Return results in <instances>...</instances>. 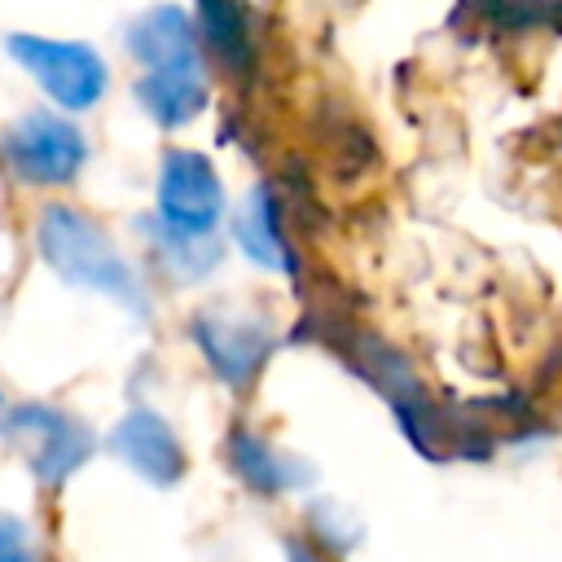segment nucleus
I'll list each match as a JSON object with an SVG mask.
<instances>
[{"label": "nucleus", "mask_w": 562, "mask_h": 562, "mask_svg": "<svg viewBox=\"0 0 562 562\" xmlns=\"http://www.w3.org/2000/svg\"><path fill=\"white\" fill-rule=\"evenodd\" d=\"M35 241H40V255L44 263L66 281V285H79V290H97L114 303H123L132 316H149V299H145V285L136 277V268L123 259V250L105 237V228L97 220H88L83 211L75 206H44L40 215V228H35Z\"/></svg>", "instance_id": "nucleus-1"}, {"label": "nucleus", "mask_w": 562, "mask_h": 562, "mask_svg": "<svg viewBox=\"0 0 562 562\" xmlns=\"http://www.w3.org/2000/svg\"><path fill=\"white\" fill-rule=\"evenodd\" d=\"M198 9H202V35H206L211 53H215L228 70H246V66H250L246 4H241V0H198Z\"/></svg>", "instance_id": "nucleus-12"}, {"label": "nucleus", "mask_w": 562, "mask_h": 562, "mask_svg": "<svg viewBox=\"0 0 562 562\" xmlns=\"http://www.w3.org/2000/svg\"><path fill=\"white\" fill-rule=\"evenodd\" d=\"M228 461L237 470V479L259 492V496H281V492H294V487H307L316 479V470L303 461V457H290L281 448H272L263 435L255 430H233L228 439Z\"/></svg>", "instance_id": "nucleus-9"}, {"label": "nucleus", "mask_w": 562, "mask_h": 562, "mask_svg": "<svg viewBox=\"0 0 562 562\" xmlns=\"http://www.w3.org/2000/svg\"><path fill=\"white\" fill-rule=\"evenodd\" d=\"M127 53L145 61L149 70L167 66H202L198 57V31L176 4H154L127 26Z\"/></svg>", "instance_id": "nucleus-8"}, {"label": "nucleus", "mask_w": 562, "mask_h": 562, "mask_svg": "<svg viewBox=\"0 0 562 562\" xmlns=\"http://www.w3.org/2000/svg\"><path fill=\"white\" fill-rule=\"evenodd\" d=\"M0 154L9 171L26 184H70L88 158V140L70 119L31 110L4 132Z\"/></svg>", "instance_id": "nucleus-5"}, {"label": "nucleus", "mask_w": 562, "mask_h": 562, "mask_svg": "<svg viewBox=\"0 0 562 562\" xmlns=\"http://www.w3.org/2000/svg\"><path fill=\"white\" fill-rule=\"evenodd\" d=\"M285 553H290V562H321V553L307 549V544H299V540H285Z\"/></svg>", "instance_id": "nucleus-15"}, {"label": "nucleus", "mask_w": 562, "mask_h": 562, "mask_svg": "<svg viewBox=\"0 0 562 562\" xmlns=\"http://www.w3.org/2000/svg\"><path fill=\"white\" fill-rule=\"evenodd\" d=\"M136 101L140 110L162 123V127H184L189 119H198L206 110V79L202 66H167V70H149L145 79H136Z\"/></svg>", "instance_id": "nucleus-11"}, {"label": "nucleus", "mask_w": 562, "mask_h": 562, "mask_svg": "<svg viewBox=\"0 0 562 562\" xmlns=\"http://www.w3.org/2000/svg\"><path fill=\"white\" fill-rule=\"evenodd\" d=\"M105 443L127 470H136L154 487H171L184 474V448H180L176 430L167 426V417H158L154 408H132L105 435Z\"/></svg>", "instance_id": "nucleus-7"}, {"label": "nucleus", "mask_w": 562, "mask_h": 562, "mask_svg": "<svg viewBox=\"0 0 562 562\" xmlns=\"http://www.w3.org/2000/svg\"><path fill=\"white\" fill-rule=\"evenodd\" d=\"M193 342H198L202 360L215 369L220 382H228L233 391H246L277 338H272V325L255 307L211 303L193 316Z\"/></svg>", "instance_id": "nucleus-4"}, {"label": "nucleus", "mask_w": 562, "mask_h": 562, "mask_svg": "<svg viewBox=\"0 0 562 562\" xmlns=\"http://www.w3.org/2000/svg\"><path fill=\"white\" fill-rule=\"evenodd\" d=\"M0 435L22 448L31 474L44 487H61L97 448L92 426H83L79 417L61 413L53 404H18V408H9L4 422H0Z\"/></svg>", "instance_id": "nucleus-2"}, {"label": "nucleus", "mask_w": 562, "mask_h": 562, "mask_svg": "<svg viewBox=\"0 0 562 562\" xmlns=\"http://www.w3.org/2000/svg\"><path fill=\"white\" fill-rule=\"evenodd\" d=\"M224 215V184L206 154L171 149L158 171V224L206 237Z\"/></svg>", "instance_id": "nucleus-6"}, {"label": "nucleus", "mask_w": 562, "mask_h": 562, "mask_svg": "<svg viewBox=\"0 0 562 562\" xmlns=\"http://www.w3.org/2000/svg\"><path fill=\"white\" fill-rule=\"evenodd\" d=\"M233 237L241 246L246 259H255L259 268L268 272H294V255L281 237V211H277V198L268 184H255L246 193V202L237 206L233 215Z\"/></svg>", "instance_id": "nucleus-10"}, {"label": "nucleus", "mask_w": 562, "mask_h": 562, "mask_svg": "<svg viewBox=\"0 0 562 562\" xmlns=\"http://www.w3.org/2000/svg\"><path fill=\"white\" fill-rule=\"evenodd\" d=\"M0 562H40L22 518H0Z\"/></svg>", "instance_id": "nucleus-14"}, {"label": "nucleus", "mask_w": 562, "mask_h": 562, "mask_svg": "<svg viewBox=\"0 0 562 562\" xmlns=\"http://www.w3.org/2000/svg\"><path fill=\"white\" fill-rule=\"evenodd\" d=\"M154 241H158V255L167 259V268L176 277H184V281H198V277H206L220 263V246H215L211 233L198 237V233H176V228L158 224L154 228Z\"/></svg>", "instance_id": "nucleus-13"}, {"label": "nucleus", "mask_w": 562, "mask_h": 562, "mask_svg": "<svg viewBox=\"0 0 562 562\" xmlns=\"http://www.w3.org/2000/svg\"><path fill=\"white\" fill-rule=\"evenodd\" d=\"M9 53L61 110H92L105 97L110 70L92 44L48 40V35H9Z\"/></svg>", "instance_id": "nucleus-3"}]
</instances>
